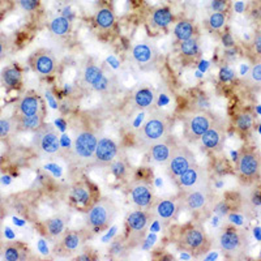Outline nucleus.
Listing matches in <instances>:
<instances>
[{"label": "nucleus", "instance_id": "nucleus-40", "mask_svg": "<svg viewBox=\"0 0 261 261\" xmlns=\"http://www.w3.org/2000/svg\"><path fill=\"white\" fill-rule=\"evenodd\" d=\"M213 212L218 217H227L231 213V205L228 204V201H226V200H222V201L214 204Z\"/></svg>", "mask_w": 261, "mask_h": 261}, {"label": "nucleus", "instance_id": "nucleus-12", "mask_svg": "<svg viewBox=\"0 0 261 261\" xmlns=\"http://www.w3.org/2000/svg\"><path fill=\"white\" fill-rule=\"evenodd\" d=\"M130 55H132L135 64L141 71H150V69H153L157 65L158 55L160 54H158V48L154 43L143 41L134 46Z\"/></svg>", "mask_w": 261, "mask_h": 261}, {"label": "nucleus", "instance_id": "nucleus-24", "mask_svg": "<svg viewBox=\"0 0 261 261\" xmlns=\"http://www.w3.org/2000/svg\"><path fill=\"white\" fill-rule=\"evenodd\" d=\"M255 114H253V111L248 110V109H243V110L238 111L232 116V125L242 135H248L253 129V127H255Z\"/></svg>", "mask_w": 261, "mask_h": 261}, {"label": "nucleus", "instance_id": "nucleus-27", "mask_svg": "<svg viewBox=\"0 0 261 261\" xmlns=\"http://www.w3.org/2000/svg\"><path fill=\"white\" fill-rule=\"evenodd\" d=\"M94 22L99 30L109 32L114 29L116 24V17L110 6H102L97 9L94 16Z\"/></svg>", "mask_w": 261, "mask_h": 261}, {"label": "nucleus", "instance_id": "nucleus-14", "mask_svg": "<svg viewBox=\"0 0 261 261\" xmlns=\"http://www.w3.org/2000/svg\"><path fill=\"white\" fill-rule=\"evenodd\" d=\"M129 199L132 201V204L136 206L137 209H144V211H149L151 206V204L154 202L155 197L153 190H151V186L145 180H141V179H137L134 180L129 184Z\"/></svg>", "mask_w": 261, "mask_h": 261}, {"label": "nucleus", "instance_id": "nucleus-5", "mask_svg": "<svg viewBox=\"0 0 261 261\" xmlns=\"http://www.w3.org/2000/svg\"><path fill=\"white\" fill-rule=\"evenodd\" d=\"M98 136L90 128L81 129L77 134L72 146V161L77 166H86L93 162Z\"/></svg>", "mask_w": 261, "mask_h": 261}, {"label": "nucleus", "instance_id": "nucleus-34", "mask_svg": "<svg viewBox=\"0 0 261 261\" xmlns=\"http://www.w3.org/2000/svg\"><path fill=\"white\" fill-rule=\"evenodd\" d=\"M244 83L249 89L257 90L261 88V62H256L249 68L248 73L244 77Z\"/></svg>", "mask_w": 261, "mask_h": 261}, {"label": "nucleus", "instance_id": "nucleus-42", "mask_svg": "<svg viewBox=\"0 0 261 261\" xmlns=\"http://www.w3.org/2000/svg\"><path fill=\"white\" fill-rule=\"evenodd\" d=\"M251 48H252L253 55L261 59V29L255 32V36H253L252 39V47Z\"/></svg>", "mask_w": 261, "mask_h": 261}, {"label": "nucleus", "instance_id": "nucleus-2", "mask_svg": "<svg viewBox=\"0 0 261 261\" xmlns=\"http://www.w3.org/2000/svg\"><path fill=\"white\" fill-rule=\"evenodd\" d=\"M179 248L193 256H200L202 253L208 252L211 248V241L208 235L204 231V228L200 225H186L180 228L178 234Z\"/></svg>", "mask_w": 261, "mask_h": 261}, {"label": "nucleus", "instance_id": "nucleus-28", "mask_svg": "<svg viewBox=\"0 0 261 261\" xmlns=\"http://www.w3.org/2000/svg\"><path fill=\"white\" fill-rule=\"evenodd\" d=\"M179 54L184 60L187 62H195L201 55V47L197 36L193 38L187 39V41L179 42Z\"/></svg>", "mask_w": 261, "mask_h": 261}, {"label": "nucleus", "instance_id": "nucleus-37", "mask_svg": "<svg viewBox=\"0 0 261 261\" xmlns=\"http://www.w3.org/2000/svg\"><path fill=\"white\" fill-rule=\"evenodd\" d=\"M110 171L115 178L124 179L128 174V165L123 158L116 157L110 165Z\"/></svg>", "mask_w": 261, "mask_h": 261}, {"label": "nucleus", "instance_id": "nucleus-22", "mask_svg": "<svg viewBox=\"0 0 261 261\" xmlns=\"http://www.w3.org/2000/svg\"><path fill=\"white\" fill-rule=\"evenodd\" d=\"M174 22V15L169 7H158L153 9L148 17L149 27L153 30H166Z\"/></svg>", "mask_w": 261, "mask_h": 261}, {"label": "nucleus", "instance_id": "nucleus-20", "mask_svg": "<svg viewBox=\"0 0 261 261\" xmlns=\"http://www.w3.org/2000/svg\"><path fill=\"white\" fill-rule=\"evenodd\" d=\"M69 199L77 208L86 209V211L95 201V200H93L92 188L85 181H77L72 186L71 190H69Z\"/></svg>", "mask_w": 261, "mask_h": 261}, {"label": "nucleus", "instance_id": "nucleus-36", "mask_svg": "<svg viewBox=\"0 0 261 261\" xmlns=\"http://www.w3.org/2000/svg\"><path fill=\"white\" fill-rule=\"evenodd\" d=\"M17 130L15 118H0V141L9 139Z\"/></svg>", "mask_w": 261, "mask_h": 261}, {"label": "nucleus", "instance_id": "nucleus-25", "mask_svg": "<svg viewBox=\"0 0 261 261\" xmlns=\"http://www.w3.org/2000/svg\"><path fill=\"white\" fill-rule=\"evenodd\" d=\"M155 102V94L154 92L150 89V88H139L136 92L132 94L130 98V105H132V109L137 111H143L151 107Z\"/></svg>", "mask_w": 261, "mask_h": 261}, {"label": "nucleus", "instance_id": "nucleus-4", "mask_svg": "<svg viewBox=\"0 0 261 261\" xmlns=\"http://www.w3.org/2000/svg\"><path fill=\"white\" fill-rule=\"evenodd\" d=\"M216 246L226 256L241 255L247 246V234L237 226H225L218 231Z\"/></svg>", "mask_w": 261, "mask_h": 261}, {"label": "nucleus", "instance_id": "nucleus-17", "mask_svg": "<svg viewBox=\"0 0 261 261\" xmlns=\"http://www.w3.org/2000/svg\"><path fill=\"white\" fill-rule=\"evenodd\" d=\"M30 65H32L33 71L47 77L57 72L58 60L50 50L42 48L33 54L30 58Z\"/></svg>", "mask_w": 261, "mask_h": 261}, {"label": "nucleus", "instance_id": "nucleus-10", "mask_svg": "<svg viewBox=\"0 0 261 261\" xmlns=\"http://www.w3.org/2000/svg\"><path fill=\"white\" fill-rule=\"evenodd\" d=\"M151 213L144 209L130 212L127 216V230H128V241L127 242H143L146 231L151 222Z\"/></svg>", "mask_w": 261, "mask_h": 261}, {"label": "nucleus", "instance_id": "nucleus-33", "mask_svg": "<svg viewBox=\"0 0 261 261\" xmlns=\"http://www.w3.org/2000/svg\"><path fill=\"white\" fill-rule=\"evenodd\" d=\"M50 32L53 33L54 36L57 37H64L67 36L69 32H71V21L68 20L64 16H58V17H54L53 20L50 21Z\"/></svg>", "mask_w": 261, "mask_h": 261}, {"label": "nucleus", "instance_id": "nucleus-46", "mask_svg": "<svg viewBox=\"0 0 261 261\" xmlns=\"http://www.w3.org/2000/svg\"><path fill=\"white\" fill-rule=\"evenodd\" d=\"M252 202H253V205L261 204V193L260 192H256L255 195L252 196Z\"/></svg>", "mask_w": 261, "mask_h": 261}, {"label": "nucleus", "instance_id": "nucleus-6", "mask_svg": "<svg viewBox=\"0 0 261 261\" xmlns=\"http://www.w3.org/2000/svg\"><path fill=\"white\" fill-rule=\"evenodd\" d=\"M235 170L238 175L246 181H253L260 178L261 160L258 151L251 146H243L238 153Z\"/></svg>", "mask_w": 261, "mask_h": 261}, {"label": "nucleus", "instance_id": "nucleus-48", "mask_svg": "<svg viewBox=\"0 0 261 261\" xmlns=\"http://www.w3.org/2000/svg\"><path fill=\"white\" fill-rule=\"evenodd\" d=\"M258 258H260V260H261V252H260V256H258Z\"/></svg>", "mask_w": 261, "mask_h": 261}, {"label": "nucleus", "instance_id": "nucleus-15", "mask_svg": "<svg viewBox=\"0 0 261 261\" xmlns=\"http://www.w3.org/2000/svg\"><path fill=\"white\" fill-rule=\"evenodd\" d=\"M176 183L181 191L195 190V188L205 187L209 183V175L206 169L197 163L192 165L187 171H184L178 179Z\"/></svg>", "mask_w": 261, "mask_h": 261}, {"label": "nucleus", "instance_id": "nucleus-3", "mask_svg": "<svg viewBox=\"0 0 261 261\" xmlns=\"http://www.w3.org/2000/svg\"><path fill=\"white\" fill-rule=\"evenodd\" d=\"M116 216V205L107 197L98 199L86 211V226L95 232L106 230L114 222Z\"/></svg>", "mask_w": 261, "mask_h": 261}, {"label": "nucleus", "instance_id": "nucleus-11", "mask_svg": "<svg viewBox=\"0 0 261 261\" xmlns=\"http://www.w3.org/2000/svg\"><path fill=\"white\" fill-rule=\"evenodd\" d=\"M214 120L216 118L206 110L193 111L186 119V136L191 141L200 140V137L213 124Z\"/></svg>", "mask_w": 261, "mask_h": 261}, {"label": "nucleus", "instance_id": "nucleus-19", "mask_svg": "<svg viewBox=\"0 0 261 261\" xmlns=\"http://www.w3.org/2000/svg\"><path fill=\"white\" fill-rule=\"evenodd\" d=\"M226 139V129L218 120H214L209 129L200 137V143L206 150L217 151L222 148Z\"/></svg>", "mask_w": 261, "mask_h": 261}, {"label": "nucleus", "instance_id": "nucleus-44", "mask_svg": "<svg viewBox=\"0 0 261 261\" xmlns=\"http://www.w3.org/2000/svg\"><path fill=\"white\" fill-rule=\"evenodd\" d=\"M232 42L234 41H232V38L230 34H225V36L222 37V45L225 46V47H231V46L234 45Z\"/></svg>", "mask_w": 261, "mask_h": 261}, {"label": "nucleus", "instance_id": "nucleus-13", "mask_svg": "<svg viewBox=\"0 0 261 261\" xmlns=\"http://www.w3.org/2000/svg\"><path fill=\"white\" fill-rule=\"evenodd\" d=\"M181 209L179 197H161L155 199L151 204L149 212L153 218H157L161 222H171L178 218V214Z\"/></svg>", "mask_w": 261, "mask_h": 261}, {"label": "nucleus", "instance_id": "nucleus-30", "mask_svg": "<svg viewBox=\"0 0 261 261\" xmlns=\"http://www.w3.org/2000/svg\"><path fill=\"white\" fill-rule=\"evenodd\" d=\"M0 80L8 89H18L22 84V72L16 65H8L0 73Z\"/></svg>", "mask_w": 261, "mask_h": 261}, {"label": "nucleus", "instance_id": "nucleus-41", "mask_svg": "<svg viewBox=\"0 0 261 261\" xmlns=\"http://www.w3.org/2000/svg\"><path fill=\"white\" fill-rule=\"evenodd\" d=\"M18 6L25 12H36L41 6V0H17Z\"/></svg>", "mask_w": 261, "mask_h": 261}, {"label": "nucleus", "instance_id": "nucleus-47", "mask_svg": "<svg viewBox=\"0 0 261 261\" xmlns=\"http://www.w3.org/2000/svg\"><path fill=\"white\" fill-rule=\"evenodd\" d=\"M3 204H4V199H3V195L0 193V211L3 209Z\"/></svg>", "mask_w": 261, "mask_h": 261}, {"label": "nucleus", "instance_id": "nucleus-43", "mask_svg": "<svg viewBox=\"0 0 261 261\" xmlns=\"http://www.w3.org/2000/svg\"><path fill=\"white\" fill-rule=\"evenodd\" d=\"M228 7V0H212L211 11L212 12H226Z\"/></svg>", "mask_w": 261, "mask_h": 261}, {"label": "nucleus", "instance_id": "nucleus-16", "mask_svg": "<svg viewBox=\"0 0 261 261\" xmlns=\"http://www.w3.org/2000/svg\"><path fill=\"white\" fill-rule=\"evenodd\" d=\"M119 154V146L113 139L107 136L98 137L97 148H95L93 163L95 166L107 167L110 166Z\"/></svg>", "mask_w": 261, "mask_h": 261}, {"label": "nucleus", "instance_id": "nucleus-35", "mask_svg": "<svg viewBox=\"0 0 261 261\" xmlns=\"http://www.w3.org/2000/svg\"><path fill=\"white\" fill-rule=\"evenodd\" d=\"M226 22H227L226 12H211L206 20L209 30L212 32H221L226 27Z\"/></svg>", "mask_w": 261, "mask_h": 261}, {"label": "nucleus", "instance_id": "nucleus-23", "mask_svg": "<svg viewBox=\"0 0 261 261\" xmlns=\"http://www.w3.org/2000/svg\"><path fill=\"white\" fill-rule=\"evenodd\" d=\"M42 111L41 98L34 93H27L16 103V114L15 115L29 116L38 114Z\"/></svg>", "mask_w": 261, "mask_h": 261}, {"label": "nucleus", "instance_id": "nucleus-38", "mask_svg": "<svg viewBox=\"0 0 261 261\" xmlns=\"http://www.w3.org/2000/svg\"><path fill=\"white\" fill-rule=\"evenodd\" d=\"M128 248V242L124 241L123 238H116L111 242L110 248H109V253L114 257H122L124 256V253L127 252Z\"/></svg>", "mask_w": 261, "mask_h": 261}, {"label": "nucleus", "instance_id": "nucleus-39", "mask_svg": "<svg viewBox=\"0 0 261 261\" xmlns=\"http://www.w3.org/2000/svg\"><path fill=\"white\" fill-rule=\"evenodd\" d=\"M3 257L6 258L7 261H18L22 258V251H21V248L18 247V244L9 243L4 247Z\"/></svg>", "mask_w": 261, "mask_h": 261}, {"label": "nucleus", "instance_id": "nucleus-26", "mask_svg": "<svg viewBox=\"0 0 261 261\" xmlns=\"http://www.w3.org/2000/svg\"><path fill=\"white\" fill-rule=\"evenodd\" d=\"M16 122L17 130H24V132H36L37 129L45 124V115L43 111L34 115L22 116V115H13Z\"/></svg>", "mask_w": 261, "mask_h": 261}, {"label": "nucleus", "instance_id": "nucleus-32", "mask_svg": "<svg viewBox=\"0 0 261 261\" xmlns=\"http://www.w3.org/2000/svg\"><path fill=\"white\" fill-rule=\"evenodd\" d=\"M105 77V72L102 69V67L97 64H93V63H89L86 64L85 69L83 71V83L85 85L90 86V88H94L102 79Z\"/></svg>", "mask_w": 261, "mask_h": 261}, {"label": "nucleus", "instance_id": "nucleus-21", "mask_svg": "<svg viewBox=\"0 0 261 261\" xmlns=\"http://www.w3.org/2000/svg\"><path fill=\"white\" fill-rule=\"evenodd\" d=\"M85 238L83 231L77 230H65L64 234L58 239V249L62 251V255H71L77 252L83 246Z\"/></svg>", "mask_w": 261, "mask_h": 261}, {"label": "nucleus", "instance_id": "nucleus-9", "mask_svg": "<svg viewBox=\"0 0 261 261\" xmlns=\"http://www.w3.org/2000/svg\"><path fill=\"white\" fill-rule=\"evenodd\" d=\"M196 163V157L193 151L187 146L176 144L175 149L172 150L171 157L166 165L167 172L172 179H178L184 171H187L192 165Z\"/></svg>", "mask_w": 261, "mask_h": 261}, {"label": "nucleus", "instance_id": "nucleus-18", "mask_svg": "<svg viewBox=\"0 0 261 261\" xmlns=\"http://www.w3.org/2000/svg\"><path fill=\"white\" fill-rule=\"evenodd\" d=\"M178 141L174 140L172 137L167 136L165 139L160 140L153 145L148 148V157L150 163L153 165H160V166H166L171 157L172 150L175 149Z\"/></svg>", "mask_w": 261, "mask_h": 261}, {"label": "nucleus", "instance_id": "nucleus-8", "mask_svg": "<svg viewBox=\"0 0 261 261\" xmlns=\"http://www.w3.org/2000/svg\"><path fill=\"white\" fill-rule=\"evenodd\" d=\"M33 146L42 155L57 154L60 149V140L57 129L50 124H43L34 132Z\"/></svg>", "mask_w": 261, "mask_h": 261}, {"label": "nucleus", "instance_id": "nucleus-1", "mask_svg": "<svg viewBox=\"0 0 261 261\" xmlns=\"http://www.w3.org/2000/svg\"><path fill=\"white\" fill-rule=\"evenodd\" d=\"M170 134V120L163 113H155L151 114L146 122L144 123L141 127L137 129L136 141L140 146L148 149L149 146L153 145L154 143L160 141V140L165 139L169 136Z\"/></svg>", "mask_w": 261, "mask_h": 261}, {"label": "nucleus", "instance_id": "nucleus-29", "mask_svg": "<svg viewBox=\"0 0 261 261\" xmlns=\"http://www.w3.org/2000/svg\"><path fill=\"white\" fill-rule=\"evenodd\" d=\"M65 227H67V222H65V218L63 216H54L43 223L46 237L54 239V241H58L64 234Z\"/></svg>", "mask_w": 261, "mask_h": 261}, {"label": "nucleus", "instance_id": "nucleus-45", "mask_svg": "<svg viewBox=\"0 0 261 261\" xmlns=\"http://www.w3.org/2000/svg\"><path fill=\"white\" fill-rule=\"evenodd\" d=\"M7 54V48H6V45H4V42L0 39V60L3 59L4 57H6Z\"/></svg>", "mask_w": 261, "mask_h": 261}, {"label": "nucleus", "instance_id": "nucleus-7", "mask_svg": "<svg viewBox=\"0 0 261 261\" xmlns=\"http://www.w3.org/2000/svg\"><path fill=\"white\" fill-rule=\"evenodd\" d=\"M178 197L181 209H186L191 213H201L211 208L213 202V196L208 186L195 188V190L181 191Z\"/></svg>", "mask_w": 261, "mask_h": 261}, {"label": "nucleus", "instance_id": "nucleus-31", "mask_svg": "<svg viewBox=\"0 0 261 261\" xmlns=\"http://www.w3.org/2000/svg\"><path fill=\"white\" fill-rule=\"evenodd\" d=\"M174 37L178 42L187 41V39L193 38L197 36V29L193 21L191 20H179L175 25H174Z\"/></svg>", "mask_w": 261, "mask_h": 261}]
</instances>
